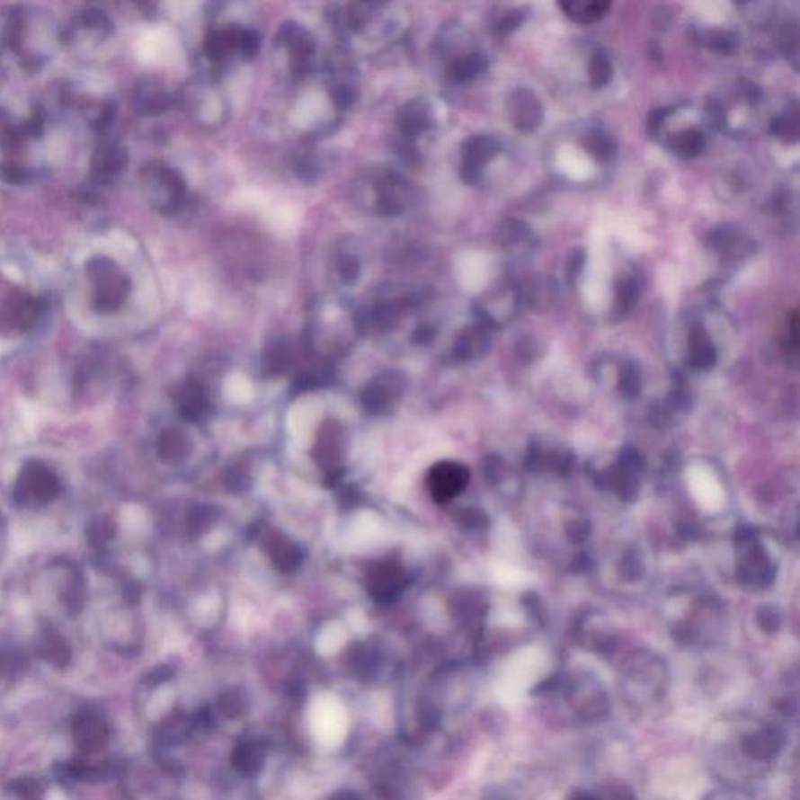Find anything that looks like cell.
I'll return each mask as SVG.
<instances>
[{
    "label": "cell",
    "instance_id": "obj_1",
    "mask_svg": "<svg viewBox=\"0 0 800 800\" xmlns=\"http://www.w3.org/2000/svg\"><path fill=\"white\" fill-rule=\"evenodd\" d=\"M723 741L713 740L711 752H725V765L732 766L736 776H763L765 770L780 759L787 746V733L776 721L741 717L738 723L725 724L717 732ZM732 774V776H734Z\"/></svg>",
    "mask_w": 800,
    "mask_h": 800
},
{
    "label": "cell",
    "instance_id": "obj_2",
    "mask_svg": "<svg viewBox=\"0 0 800 800\" xmlns=\"http://www.w3.org/2000/svg\"><path fill=\"white\" fill-rule=\"evenodd\" d=\"M535 698L556 700L563 707L564 719L573 725L591 727L602 724L609 715V698L598 681L591 679L554 677L533 691Z\"/></svg>",
    "mask_w": 800,
    "mask_h": 800
},
{
    "label": "cell",
    "instance_id": "obj_3",
    "mask_svg": "<svg viewBox=\"0 0 800 800\" xmlns=\"http://www.w3.org/2000/svg\"><path fill=\"white\" fill-rule=\"evenodd\" d=\"M668 671L653 657H635L622 669L619 696L630 710L649 713L668 696Z\"/></svg>",
    "mask_w": 800,
    "mask_h": 800
},
{
    "label": "cell",
    "instance_id": "obj_4",
    "mask_svg": "<svg viewBox=\"0 0 800 800\" xmlns=\"http://www.w3.org/2000/svg\"><path fill=\"white\" fill-rule=\"evenodd\" d=\"M61 493L63 484L58 474L41 460H29L13 484L12 496L19 507L36 510L48 507Z\"/></svg>",
    "mask_w": 800,
    "mask_h": 800
},
{
    "label": "cell",
    "instance_id": "obj_5",
    "mask_svg": "<svg viewBox=\"0 0 800 800\" xmlns=\"http://www.w3.org/2000/svg\"><path fill=\"white\" fill-rule=\"evenodd\" d=\"M404 567L395 558H383L374 563L366 573V585L370 598L378 603L396 600L405 588Z\"/></svg>",
    "mask_w": 800,
    "mask_h": 800
},
{
    "label": "cell",
    "instance_id": "obj_6",
    "mask_svg": "<svg viewBox=\"0 0 800 800\" xmlns=\"http://www.w3.org/2000/svg\"><path fill=\"white\" fill-rule=\"evenodd\" d=\"M469 484L467 467L455 461H440L431 467L427 476V486L436 503H448L460 496Z\"/></svg>",
    "mask_w": 800,
    "mask_h": 800
},
{
    "label": "cell",
    "instance_id": "obj_7",
    "mask_svg": "<svg viewBox=\"0 0 800 800\" xmlns=\"http://www.w3.org/2000/svg\"><path fill=\"white\" fill-rule=\"evenodd\" d=\"M499 150L501 144L494 137L476 135L467 138L461 154V180L467 185H476L482 177L484 164L491 162L499 154Z\"/></svg>",
    "mask_w": 800,
    "mask_h": 800
},
{
    "label": "cell",
    "instance_id": "obj_8",
    "mask_svg": "<svg viewBox=\"0 0 800 800\" xmlns=\"http://www.w3.org/2000/svg\"><path fill=\"white\" fill-rule=\"evenodd\" d=\"M508 116L514 129L530 133L543 122L544 110L541 102L530 90H516L508 97Z\"/></svg>",
    "mask_w": 800,
    "mask_h": 800
},
{
    "label": "cell",
    "instance_id": "obj_9",
    "mask_svg": "<svg viewBox=\"0 0 800 800\" xmlns=\"http://www.w3.org/2000/svg\"><path fill=\"white\" fill-rule=\"evenodd\" d=\"M110 736L105 719L97 713H80L74 723V741L84 755H93L105 749Z\"/></svg>",
    "mask_w": 800,
    "mask_h": 800
},
{
    "label": "cell",
    "instance_id": "obj_10",
    "mask_svg": "<svg viewBox=\"0 0 800 800\" xmlns=\"http://www.w3.org/2000/svg\"><path fill=\"white\" fill-rule=\"evenodd\" d=\"M58 569H60L58 575L60 603L63 609H67V615H78L86 602V583L84 573L77 566L67 562L61 563Z\"/></svg>",
    "mask_w": 800,
    "mask_h": 800
},
{
    "label": "cell",
    "instance_id": "obj_11",
    "mask_svg": "<svg viewBox=\"0 0 800 800\" xmlns=\"http://www.w3.org/2000/svg\"><path fill=\"white\" fill-rule=\"evenodd\" d=\"M279 41L293 52L296 71H310L311 55L315 52V40L310 31L298 22H285L279 31Z\"/></svg>",
    "mask_w": 800,
    "mask_h": 800
},
{
    "label": "cell",
    "instance_id": "obj_12",
    "mask_svg": "<svg viewBox=\"0 0 800 800\" xmlns=\"http://www.w3.org/2000/svg\"><path fill=\"white\" fill-rule=\"evenodd\" d=\"M152 188H156L158 207L163 211H173L179 209L180 203L185 199L186 186L179 173L169 167H156L152 173Z\"/></svg>",
    "mask_w": 800,
    "mask_h": 800
},
{
    "label": "cell",
    "instance_id": "obj_13",
    "mask_svg": "<svg viewBox=\"0 0 800 800\" xmlns=\"http://www.w3.org/2000/svg\"><path fill=\"white\" fill-rule=\"evenodd\" d=\"M36 653L54 668H67L71 663V645L54 626H44L36 638Z\"/></svg>",
    "mask_w": 800,
    "mask_h": 800
},
{
    "label": "cell",
    "instance_id": "obj_14",
    "mask_svg": "<svg viewBox=\"0 0 800 800\" xmlns=\"http://www.w3.org/2000/svg\"><path fill=\"white\" fill-rule=\"evenodd\" d=\"M342 446H344L342 429L334 421H327V422H324L321 431L317 433L313 457L317 461V465H321L325 469H332L340 463Z\"/></svg>",
    "mask_w": 800,
    "mask_h": 800
},
{
    "label": "cell",
    "instance_id": "obj_15",
    "mask_svg": "<svg viewBox=\"0 0 800 800\" xmlns=\"http://www.w3.org/2000/svg\"><path fill=\"white\" fill-rule=\"evenodd\" d=\"M263 547L271 564L279 573L294 571L302 562V552L299 547L280 533H269L268 537L264 538Z\"/></svg>",
    "mask_w": 800,
    "mask_h": 800
},
{
    "label": "cell",
    "instance_id": "obj_16",
    "mask_svg": "<svg viewBox=\"0 0 800 800\" xmlns=\"http://www.w3.org/2000/svg\"><path fill=\"white\" fill-rule=\"evenodd\" d=\"M397 126L405 139H414L431 127V108L424 101L406 102L397 113Z\"/></svg>",
    "mask_w": 800,
    "mask_h": 800
},
{
    "label": "cell",
    "instance_id": "obj_17",
    "mask_svg": "<svg viewBox=\"0 0 800 800\" xmlns=\"http://www.w3.org/2000/svg\"><path fill=\"white\" fill-rule=\"evenodd\" d=\"M377 209L380 215H399L404 209L406 183L397 173H387L377 183Z\"/></svg>",
    "mask_w": 800,
    "mask_h": 800
},
{
    "label": "cell",
    "instance_id": "obj_18",
    "mask_svg": "<svg viewBox=\"0 0 800 800\" xmlns=\"http://www.w3.org/2000/svg\"><path fill=\"white\" fill-rule=\"evenodd\" d=\"M558 6L567 18L573 19L579 24H594L609 13V2L602 0H566L560 2Z\"/></svg>",
    "mask_w": 800,
    "mask_h": 800
},
{
    "label": "cell",
    "instance_id": "obj_19",
    "mask_svg": "<svg viewBox=\"0 0 800 800\" xmlns=\"http://www.w3.org/2000/svg\"><path fill=\"white\" fill-rule=\"evenodd\" d=\"M243 29L228 27V29H215L209 31L205 40V52L211 61H221L227 55L239 49V35Z\"/></svg>",
    "mask_w": 800,
    "mask_h": 800
},
{
    "label": "cell",
    "instance_id": "obj_20",
    "mask_svg": "<svg viewBox=\"0 0 800 800\" xmlns=\"http://www.w3.org/2000/svg\"><path fill=\"white\" fill-rule=\"evenodd\" d=\"M156 452L164 463L175 465L185 458L188 454V441L185 435L175 429H166L158 436Z\"/></svg>",
    "mask_w": 800,
    "mask_h": 800
},
{
    "label": "cell",
    "instance_id": "obj_21",
    "mask_svg": "<svg viewBox=\"0 0 800 800\" xmlns=\"http://www.w3.org/2000/svg\"><path fill=\"white\" fill-rule=\"evenodd\" d=\"M488 67L484 55L469 54L455 58L448 67V77L455 84H467L478 77Z\"/></svg>",
    "mask_w": 800,
    "mask_h": 800
},
{
    "label": "cell",
    "instance_id": "obj_22",
    "mask_svg": "<svg viewBox=\"0 0 800 800\" xmlns=\"http://www.w3.org/2000/svg\"><path fill=\"white\" fill-rule=\"evenodd\" d=\"M704 133L698 129H687L669 138L668 147L681 158H694L705 149Z\"/></svg>",
    "mask_w": 800,
    "mask_h": 800
},
{
    "label": "cell",
    "instance_id": "obj_23",
    "mask_svg": "<svg viewBox=\"0 0 800 800\" xmlns=\"http://www.w3.org/2000/svg\"><path fill=\"white\" fill-rule=\"evenodd\" d=\"M114 537H116V524L108 516L94 518L86 527V541L94 549H107L108 544H111Z\"/></svg>",
    "mask_w": 800,
    "mask_h": 800
},
{
    "label": "cell",
    "instance_id": "obj_24",
    "mask_svg": "<svg viewBox=\"0 0 800 800\" xmlns=\"http://www.w3.org/2000/svg\"><path fill=\"white\" fill-rule=\"evenodd\" d=\"M388 382L389 380H385V376H383L380 382L372 383L368 388L365 399L366 405L369 410L377 408L378 412H382L395 400L396 393H400V389H397L396 376L391 378V383Z\"/></svg>",
    "mask_w": 800,
    "mask_h": 800
},
{
    "label": "cell",
    "instance_id": "obj_25",
    "mask_svg": "<svg viewBox=\"0 0 800 800\" xmlns=\"http://www.w3.org/2000/svg\"><path fill=\"white\" fill-rule=\"evenodd\" d=\"M770 132L772 135L780 138L783 141H797L799 137V114H797V105L793 103L791 107L787 108L782 114H778L777 118L770 122Z\"/></svg>",
    "mask_w": 800,
    "mask_h": 800
},
{
    "label": "cell",
    "instance_id": "obj_26",
    "mask_svg": "<svg viewBox=\"0 0 800 800\" xmlns=\"http://www.w3.org/2000/svg\"><path fill=\"white\" fill-rule=\"evenodd\" d=\"M263 752L253 744H243L234 753V765L244 776H255L263 766Z\"/></svg>",
    "mask_w": 800,
    "mask_h": 800
},
{
    "label": "cell",
    "instance_id": "obj_27",
    "mask_svg": "<svg viewBox=\"0 0 800 800\" xmlns=\"http://www.w3.org/2000/svg\"><path fill=\"white\" fill-rule=\"evenodd\" d=\"M611 76H613V67H611V60H609L607 52H603V50L594 52L588 63L590 84L594 88H603L605 84H609Z\"/></svg>",
    "mask_w": 800,
    "mask_h": 800
},
{
    "label": "cell",
    "instance_id": "obj_28",
    "mask_svg": "<svg viewBox=\"0 0 800 800\" xmlns=\"http://www.w3.org/2000/svg\"><path fill=\"white\" fill-rule=\"evenodd\" d=\"M583 147L588 154H591L599 162H609L616 152V143L613 138L605 133H591L583 139Z\"/></svg>",
    "mask_w": 800,
    "mask_h": 800
},
{
    "label": "cell",
    "instance_id": "obj_29",
    "mask_svg": "<svg viewBox=\"0 0 800 800\" xmlns=\"http://www.w3.org/2000/svg\"><path fill=\"white\" fill-rule=\"evenodd\" d=\"M138 103L144 114H158L169 108L171 99L160 88L147 86L141 91V94L138 97Z\"/></svg>",
    "mask_w": 800,
    "mask_h": 800
},
{
    "label": "cell",
    "instance_id": "obj_30",
    "mask_svg": "<svg viewBox=\"0 0 800 800\" xmlns=\"http://www.w3.org/2000/svg\"><path fill=\"white\" fill-rule=\"evenodd\" d=\"M616 310L619 313H627L634 308L638 300L639 285L634 277H622L616 283Z\"/></svg>",
    "mask_w": 800,
    "mask_h": 800
},
{
    "label": "cell",
    "instance_id": "obj_31",
    "mask_svg": "<svg viewBox=\"0 0 800 800\" xmlns=\"http://www.w3.org/2000/svg\"><path fill=\"white\" fill-rule=\"evenodd\" d=\"M203 406H205V399L203 393L198 385H188L182 389L180 393V412L183 416L190 419H196L200 416Z\"/></svg>",
    "mask_w": 800,
    "mask_h": 800
},
{
    "label": "cell",
    "instance_id": "obj_32",
    "mask_svg": "<svg viewBox=\"0 0 800 800\" xmlns=\"http://www.w3.org/2000/svg\"><path fill=\"white\" fill-rule=\"evenodd\" d=\"M702 42H705L711 50H715L717 54L730 55L736 50V38L733 33L724 31H708L702 35Z\"/></svg>",
    "mask_w": 800,
    "mask_h": 800
},
{
    "label": "cell",
    "instance_id": "obj_33",
    "mask_svg": "<svg viewBox=\"0 0 800 800\" xmlns=\"http://www.w3.org/2000/svg\"><path fill=\"white\" fill-rule=\"evenodd\" d=\"M530 238L529 228L522 222L507 221L502 226L501 243L507 245L508 249H513L514 245L524 244Z\"/></svg>",
    "mask_w": 800,
    "mask_h": 800
},
{
    "label": "cell",
    "instance_id": "obj_34",
    "mask_svg": "<svg viewBox=\"0 0 800 800\" xmlns=\"http://www.w3.org/2000/svg\"><path fill=\"white\" fill-rule=\"evenodd\" d=\"M338 272H340V277L346 285H353L355 281L359 280L360 274H361V264H360L359 257L353 255V253L341 255L340 260H338Z\"/></svg>",
    "mask_w": 800,
    "mask_h": 800
},
{
    "label": "cell",
    "instance_id": "obj_35",
    "mask_svg": "<svg viewBox=\"0 0 800 800\" xmlns=\"http://www.w3.org/2000/svg\"><path fill=\"white\" fill-rule=\"evenodd\" d=\"M691 349H693V359L699 361L700 365L710 363L713 360V347L702 330H696L691 334Z\"/></svg>",
    "mask_w": 800,
    "mask_h": 800
},
{
    "label": "cell",
    "instance_id": "obj_36",
    "mask_svg": "<svg viewBox=\"0 0 800 800\" xmlns=\"http://www.w3.org/2000/svg\"><path fill=\"white\" fill-rule=\"evenodd\" d=\"M332 97L336 107L346 110L357 101V93L349 84H336L332 86Z\"/></svg>",
    "mask_w": 800,
    "mask_h": 800
},
{
    "label": "cell",
    "instance_id": "obj_37",
    "mask_svg": "<svg viewBox=\"0 0 800 800\" xmlns=\"http://www.w3.org/2000/svg\"><path fill=\"white\" fill-rule=\"evenodd\" d=\"M260 44H262V41H260V36H258L257 31H252V29H243L241 31V35H239V50L244 57H247V58L255 57L258 50H260Z\"/></svg>",
    "mask_w": 800,
    "mask_h": 800
},
{
    "label": "cell",
    "instance_id": "obj_38",
    "mask_svg": "<svg viewBox=\"0 0 800 800\" xmlns=\"http://www.w3.org/2000/svg\"><path fill=\"white\" fill-rule=\"evenodd\" d=\"M704 800H753L751 793L747 789L733 788V787H724V788L716 789L710 795L707 796Z\"/></svg>",
    "mask_w": 800,
    "mask_h": 800
},
{
    "label": "cell",
    "instance_id": "obj_39",
    "mask_svg": "<svg viewBox=\"0 0 800 800\" xmlns=\"http://www.w3.org/2000/svg\"><path fill=\"white\" fill-rule=\"evenodd\" d=\"M522 21H524V16L518 10H513V12H508L501 19H497L494 29L499 35H505V33L516 31L522 24Z\"/></svg>",
    "mask_w": 800,
    "mask_h": 800
},
{
    "label": "cell",
    "instance_id": "obj_40",
    "mask_svg": "<svg viewBox=\"0 0 800 800\" xmlns=\"http://www.w3.org/2000/svg\"><path fill=\"white\" fill-rule=\"evenodd\" d=\"M221 710L224 711V715L226 716H238L241 710H243V702H241V698H239L238 694L228 693L222 698L221 702Z\"/></svg>",
    "mask_w": 800,
    "mask_h": 800
},
{
    "label": "cell",
    "instance_id": "obj_41",
    "mask_svg": "<svg viewBox=\"0 0 800 800\" xmlns=\"http://www.w3.org/2000/svg\"><path fill=\"white\" fill-rule=\"evenodd\" d=\"M583 263H585V253L582 251L573 252V257L569 258V263H567V279L569 280H573L580 274V269L583 268Z\"/></svg>",
    "mask_w": 800,
    "mask_h": 800
},
{
    "label": "cell",
    "instance_id": "obj_42",
    "mask_svg": "<svg viewBox=\"0 0 800 800\" xmlns=\"http://www.w3.org/2000/svg\"><path fill=\"white\" fill-rule=\"evenodd\" d=\"M566 800H607V797L591 789H575Z\"/></svg>",
    "mask_w": 800,
    "mask_h": 800
},
{
    "label": "cell",
    "instance_id": "obj_43",
    "mask_svg": "<svg viewBox=\"0 0 800 800\" xmlns=\"http://www.w3.org/2000/svg\"><path fill=\"white\" fill-rule=\"evenodd\" d=\"M431 336H433V330H431L429 325H421V327H418V330H416V333H414V338H416L419 342L429 341Z\"/></svg>",
    "mask_w": 800,
    "mask_h": 800
},
{
    "label": "cell",
    "instance_id": "obj_44",
    "mask_svg": "<svg viewBox=\"0 0 800 800\" xmlns=\"http://www.w3.org/2000/svg\"><path fill=\"white\" fill-rule=\"evenodd\" d=\"M330 800H361L359 796L352 795V793H340V795L334 796L333 799Z\"/></svg>",
    "mask_w": 800,
    "mask_h": 800
}]
</instances>
